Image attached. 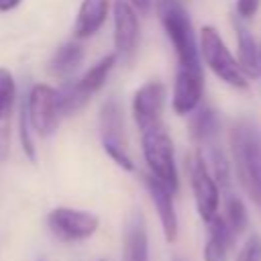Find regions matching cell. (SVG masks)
<instances>
[{
    "label": "cell",
    "instance_id": "8992f818",
    "mask_svg": "<svg viewBox=\"0 0 261 261\" xmlns=\"http://www.w3.org/2000/svg\"><path fill=\"white\" fill-rule=\"evenodd\" d=\"M100 141L106 155L122 169L133 171L135 163L128 155V143L124 133V116L120 104L110 98L100 108Z\"/></svg>",
    "mask_w": 261,
    "mask_h": 261
},
{
    "label": "cell",
    "instance_id": "603a6c76",
    "mask_svg": "<svg viewBox=\"0 0 261 261\" xmlns=\"http://www.w3.org/2000/svg\"><path fill=\"white\" fill-rule=\"evenodd\" d=\"M237 261H261V237L257 232L247 237L237 255Z\"/></svg>",
    "mask_w": 261,
    "mask_h": 261
},
{
    "label": "cell",
    "instance_id": "9a60e30c",
    "mask_svg": "<svg viewBox=\"0 0 261 261\" xmlns=\"http://www.w3.org/2000/svg\"><path fill=\"white\" fill-rule=\"evenodd\" d=\"M112 0H82L77 8V16L73 22V37L75 39H88L96 35L102 24L108 18Z\"/></svg>",
    "mask_w": 261,
    "mask_h": 261
},
{
    "label": "cell",
    "instance_id": "5b68a950",
    "mask_svg": "<svg viewBox=\"0 0 261 261\" xmlns=\"http://www.w3.org/2000/svg\"><path fill=\"white\" fill-rule=\"evenodd\" d=\"M118 55L116 53H108L102 59H98L77 82L67 84L63 90L59 92V104H61V114H73L77 112L106 82L108 73L112 71V67L116 65Z\"/></svg>",
    "mask_w": 261,
    "mask_h": 261
},
{
    "label": "cell",
    "instance_id": "83f0119b",
    "mask_svg": "<svg viewBox=\"0 0 261 261\" xmlns=\"http://www.w3.org/2000/svg\"><path fill=\"white\" fill-rule=\"evenodd\" d=\"M102 261H106V259H102Z\"/></svg>",
    "mask_w": 261,
    "mask_h": 261
},
{
    "label": "cell",
    "instance_id": "7a4b0ae2",
    "mask_svg": "<svg viewBox=\"0 0 261 261\" xmlns=\"http://www.w3.org/2000/svg\"><path fill=\"white\" fill-rule=\"evenodd\" d=\"M155 10L161 20V27L171 41L177 65L181 67H200V51L194 33V24L184 6V0H155Z\"/></svg>",
    "mask_w": 261,
    "mask_h": 261
},
{
    "label": "cell",
    "instance_id": "7c38bea8",
    "mask_svg": "<svg viewBox=\"0 0 261 261\" xmlns=\"http://www.w3.org/2000/svg\"><path fill=\"white\" fill-rule=\"evenodd\" d=\"M114 16V53L130 55L139 43V12L128 0H112Z\"/></svg>",
    "mask_w": 261,
    "mask_h": 261
},
{
    "label": "cell",
    "instance_id": "4fadbf2b",
    "mask_svg": "<svg viewBox=\"0 0 261 261\" xmlns=\"http://www.w3.org/2000/svg\"><path fill=\"white\" fill-rule=\"evenodd\" d=\"M143 181H145V188H147V194L159 214V220H161V228H163V234H165V241L173 243L177 239V230H179V224H177V212H175V204H173V192L167 190L159 179H155L151 173H145L143 175Z\"/></svg>",
    "mask_w": 261,
    "mask_h": 261
},
{
    "label": "cell",
    "instance_id": "d4e9b609",
    "mask_svg": "<svg viewBox=\"0 0 261 261\" xmlns=\"http://www.w3.org/2000/svg\"><path fill=\"white\" fill-rule=\"evenodd\" d=\"M130 2V6L137 10V12H141V14H147L149 10H151V4H153V0H128Z\"/></svg>",
    "mask_w": 261,
    "mask_h": 261
},
{
    "label": "cell",
    "instance_id": "484cf974",
    "mask_svg": "<svg viewBox=\"0 0 261 261\" xmlns=\"http://www.w3.org/2000/svg\"><path fill=\"white\" fill-rule=\"evenodd\" d=\"M22 0H0V12H10L14 10Z\"/></svg>",
    "mask_w": 261,
    "mask_h": 261
},
{
    "label": "cell",
    "instance_id": "277c9868",
    "mask_svg": "<svg viewBox=\"0 0 261 261\" xmlns=\"http://www.w3.org/2000/svg\"><path fill=\"white\" fill-rule=\"evenodd\" d=\"M198 51L204 57L206 65L212 69V73L216 77H220L224 84H228L230 88H237V90L249 88V77L243 73L237 57H232L230 49L226 47V43L222 41L220 33L214 27H210V24L202 27Z\"/></svg>",
    "mask_w": 261,
    "mask_h": 261
},
{
    "label": "cell",
    "instance_id": "d6986e66",
    "mask_svg": "<svg viewBox=\"0 0 261 261\" xmlns=\"http://www.w3.org/2000/svg\"><path fill=\"white\" fill-rule=\"evenodd\" d=\"M82 59H84L82 45L77 41H67L61 47H57V51L53 53L49 61V71L59 80H69L82 65Z\"/></svg>",
    "mask_w": 261,
    "mask_h": 261
},
{
    "label": "cell",
    "instance_id": "8fae6325",
    "mask_svg": "<svg viewBox=\"0 0 261 261\" xmlns=\"http://www.w3.org/2000/svg\"><path fill=\"white\" fill-rule=\"evenodd\" d=\"M204 94V71L200 67H181L177 65L175 82H173V96L171 106L175 114H192L202 100Z\"/></svg>",
    "mask_w": 261,
    "mask_h": 261
},
{
    "label": "cell",
    "instance_id": "2e32d148",
    "mask_svg": "<svg viewBox=\"0 0 261 261\" xmlns=\"http://www.w3.org/2000/svg\"><path fill=\"white\" fill-rule=\"evenodd\" d=\"M122 261H149V237H147L145 220L139 212H135L124 226Z\"/></svg>",
    "mask_w": 261,
    "mask_h": 261
},
{
    "label": "cell",
    "instance_id": "cb8c5ba5",
    "mask_svg": "<svg viewBox=\"0 0 261 261\" xmlns=\"http://www.w3.org/2000/svg\"><path fill=\"white\" fill-rule=\"evenodd\" d=\"M259 2L261 0H237V4H234V10H237V14H239V18H251L257 10H259Z\"/></svg>",
    "mask_w": 261,
    "mask_h": 261
},
{
    "label": "cell",
    "instance_id": "ac0fdd59",
    "mask_svg": "<svg viewBox=\"0 0 261 261\" xmlns=\"http://www.w3.org/2000/svg\"><path fill=\"white\" fill-rule=\"evenodd\" d=\"M206 226H208L210 237L204 247V261H226L234 234L230 232V228L226 226L220 214H216L210 222H206Z\"/></svg>",
    "mask_w": 261,
    "mask_h": 261
},
{
    "label": "cell",
    "instance_id": "4316f807",
    "mask_svg": "<svg viewBox=\"0 0 261 261\" xmlns=\"http://www.w3.org/2000/svg\"><path fill=\"white\" fill-rule=\"evenodd\" d=\"M175 261H179V259H175Z\"/></svg>",
    "mask_w": 261,
    "mask_h": 261
},
{
    "label": "cell",
    "instance_id": "44dd1931",
    "mask_svg": "<svg viewBox=\"0 0 261 261\" xmlns=\"http://www.w3.org/2000/svg\"><path fill=\"white\" fill-rule=\"evenodd\" d=\"M226 222V226L230 228V232L234 237L243 234L249 226V214H247V208L243 204L241 198H237L234 194H228L226 196V202H224V212L220 214Z\"/></svg>",
    "mask_w": 261,
    "mask_h": 261
},
{
    "label": "cell",
    "instance_id": "52a82bcc",
    "mask_svg": "<svg viewBox=\"0 0 261 261\" xmlns=\"http://www.w3.org/2000/svg\"><path fill=\"white\" fill-rule=\"evenodd\" d=\"M27 116L31 128L41 135L49 137L57 130L61 120V104H59V92L49 84H37L31 88L27 100H24Z\"/></svg>",
    "mask_w": 261,
    "mask_h": 261
},
{
    "label": "cell",
    "instance_id": "ba28073f",
    "mask_svg": "<svg viewBox=\"0 0 261 261\" xmlns=\"http://www.w3.org/2000/svg\"><path fill=\"white\" fill-rule=\"evenodd\" d=\"M47 226L55 239L63 243H75L90 239L98 230L100 218L86 210L61 206V208H53L47 214Z\"/></svg>",
    "mask_w": 261,
    "mask_h": 261
},
{
    "label": "cell",
    "instance_id": "7402d4cb",
    "mask_svg": "<svg viewBox=\"0 0 261 261\" xmlns=\"http://www.w3.org/2000/svg\"><path fill=\"white\" fill-rule=\"evenodd\" d=\"M18 126H20V145H22V151H24V155L29 157V161L35 163V159H37V151H35V143H33V137H31V124H29V116H27L24 102L20 104Z\"/></svg>",
    "mask_w": 261,
    "mask_h": 261
},
{
    "label": "cell",
    "instance_id": "9c48e42d",
    "mask_svg": "<svg viewBox=\"0 0 261 261\" xmlns=\"http://www.w3.org/2000/svg\"><path fill=\"white\" fill-rule=\"evenodd\" d=\"M188 169H190V184H192L198 214L204 222H210L218 214L220 188H218L214 175L210 173V169L206 165V159L200 151L194 157H190Z\"/></svg>",
    "mask_w": 261,
    "mask_h": 261
},
{
    "label": "cell",
    "instance_id": "e0dca14e",
    "mask_svg": "<svg viewBox=\"0 0 261 261\" xmlns=\"http://www.w3.org/2000/svg\"><path fill=\"white\" fill-rule=\"evenodd\" d=\"M234 29H237V47H239V59H237L239 67L247 77H257L261 73V49L255 37L241 20H234Z\"/></svg>",
    "mask_w": 261,
    "mask_h": 261
},
{
    "label": "cell",
    "instance_id": "3957f363",
    "mask_svg": "<svg viewBox=\"0 0 261 261\" xmlns=\"http://www.w3.org/2000/svg\"><path fill=\"white\" fill-rule=\"evenodd\" d=\"M141 149H143V157L149 167V173L175 194L179 188V175L175 167L173 143L169 133L165 130V124H157L153 128L143 130Z\"/></svg>",
    "mask_w": 261,
    "mask_h": 261
},
{
    "label": "cell",
    "instance_id": "5bb4252c",
    "mask_svg": "<svg viewBox=\"0 0 261 261\" xmlns=\"http://www.w3.org/2000/svg\"><path fill=\"white\" fill-rule=\"evenodd\" d=\"M16 100V82L6 67H0V161L10 151V120Z\"/></svg>",
    "mask_w": 261,
    "mask_h": 261
},
{
    "label": "cell",
    "instance_id": "6da1fadb",
    "mask_svg": "<svg viewBox=\"0 0 261 261\" xmlns=\"http://www.w3.org/2000/svg\"><path fill=\"white\" fill-rule=\"evenodd\" d=\"M230 153L243 190L261 206V126L241 118L230 128Z\"/></svg>",
    "mask_w": 261,
    "mask_h": 261
},
{
    "label": "cell",
    "instance_id": "30bf717a",
    "mask_svg": "<svg viewBox=\"0 0 261 261\" xmlns=\"http://www.w3.org/2000/svg\"><path fill=\"white\" fill-rule=\"evenodd\" d=\"M167 90L161 82L153 80L143 84L133 98V118L139 126V130L153 128L157 124H163V108H165Z\"/></svg>",
    "mask_w": 261,
    "mask_h": 261
},
{
    "label": "cell",
    "instance_id": "ffe728a7",
    "mask_svg": "<svg viewBox=\"0 0 261 261\" xmlns=\"http://www.w3.org/2000/svg\"><path fill=\"white\" fill-rule=\"evenodd\" d=\"M190 133H192L194 141L198 145H202V147L206 143H210V141H216L218 133H220L218 114L210 106L196 108V114L192 116V122H190Z\"/></svg>",
    "mask_w": 261,
    "mask_h": 261
}]
</instances>
